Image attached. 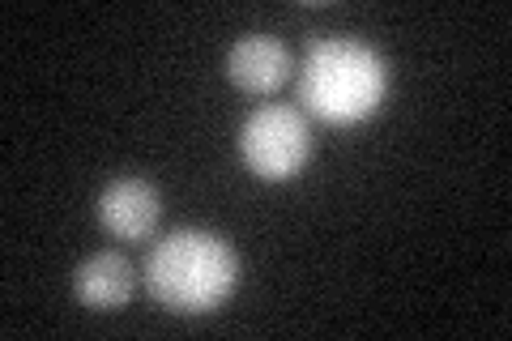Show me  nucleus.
<instances>
[{"mask_svg":"<svg viewBox=\"0 0 512 341\" xmlns=\"http://www.w3.org/2000/svg\"><path fill=\"white\" fill-rule=\"evenodd\" d=\"M295 94L325 124H359L389 94V64L359 39H320L295 69Z\"/></svg>","mask_w":512,"mask_h":341,"instance_id":"f257e3e1","label":"nucleus"},{"mask_svg":"<svg viewBox=\"0 0 512 341\" xmlns=\"http://www.w3.org/2000/svg\"><path fill=\"white\" fill-rule=\"evenodd\" d=\"M239 256L214 231H171L146 256V290L175 316H205L231 299Z\"/></svg>","mask_w":512,"mask_h":341,"instance_id":"f03ea898","label":"nucleus"},{"mask_svg":"<svg viewBox=\"0 0 512 341\" xmlns=\"http://www.w3.org/2000/svg\"><path fill=\"white\" fill-rule=\"evenodd\" d=\"M239 154L261 180H295L312 158V128L295 107H256L239 128Z\"/></svg>","mask_w":512,"mask_h":341,"instance_id":"7ed1b4c3","label":"nucleus"},{"mask_svg":"<svg viewBox=\"0 0 512 341\" xmlns=\"http://www.w3.org/2000/svg\"><path fill=\"white\" fill-rule=\"evenodd\" d=\"M158 218H163V197L158 188L137 180V175H124V180H111L103 192H99V222L107 235L116 239H146Z\"/></svg>","mask_w":512,"mask_h":341,"instance_id":"20e7f679","label":"nucleus"},{"mask_svg":"<svg viewBox=\"0 0 512 341\" xmlns=\"http://www.w3.org/2000/svg\"><path fill=\"white\" fill-rule=\"evenodd\" d=\"M291 47L274 35H244L227 52V77L248 94H274L291 81Z\"/></svg>","mask_w":512,"mask_h":341,"instance_id":"39448f33","label":"nucleus"},{"mask_svg":"<svg viewBox=\"0 0 512 341\" xmlns=\"http://www.w3.org/2000/svg\"><path fill=\"white\" fill-rule=\"evenodd\" d=\"M133 286H137V273L128 265V256L120 252H94L90 261L73 269V295L86 307H94V312L124 307L133 299Z\"/></svg>","mask_w":512,"mask_h":341,"instance_id":"423d86ee","label":"nucleus"}]
</instances>
